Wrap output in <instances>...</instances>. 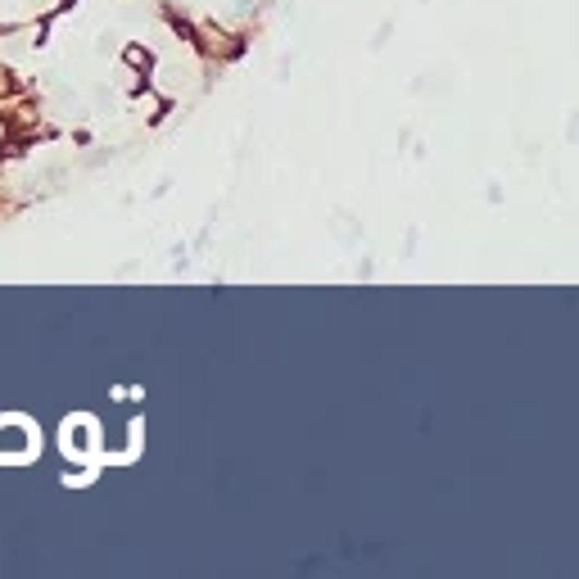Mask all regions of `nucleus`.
<instances>
[{
    "instance_id": "1",
    "label": "nucleus",
    "mask_w": 579,
    "mask_h": 579,
    "mask_svg": "<svg viewBox=\"0 0 579 579\" xmlns=\"http://www.w3.org/2000/svg\"><path fill=\"white\" fill-rule=\"evenodd\" d=\"M127 64H136V68H150V50H141V45H127Z\"/></svg>"
}]
</instances>
